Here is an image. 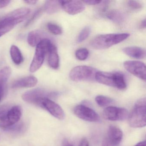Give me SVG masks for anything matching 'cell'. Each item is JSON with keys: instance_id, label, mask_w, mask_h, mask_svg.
Returning a JSON list of instances; mask_svg holds the SVG:
<instances>
[{"instance_id": "6da1fadb", "label": "cell", "mask_w": 146, "mask_h": 146, "mask_svg": "<svg viewBox=\"0 0 146 146\" xmlns=\"http://www.w3.org/2000/svg\"><path fill=\"white\" fill-rule=\"evenodd\" d=\"M30 13L26 7L19 8L0 20V37L13 29L17 25L25 20Z\"/></svg>"}, {"instance_id": "7a4b0ae2", "label": "cell", "mask_w": 146, "mask_h": 146, "mask_svg": "<svg viewBox=\"0 0 146 146\" xmlns=\"http://www.w3.org/2000/svg\"><path fill=\"white\" fill-rule=\"evenodd\" d=\"M129 36V34L127 33L100 35L94 38L90 44L95 49H107L122 42L127 39Z\"/></svg>"}, {"instance_id": "3957f363", "label": "cell", "mask_w": 146, "mask_h": 146, "mask_svg": "<svg viewBox=\"0 0 146 146\" xmlns=\"http://www.w3.org/2000/svg\"><path fill=\"white\" fill-rule=\"evenodd\" d=\"M146 98H142L137 101L128 116L129 124L131 127L137 128L146 126Z\"/></svg>"}, {"instance_id": "277c9868", "label": "cell", "mask_w": 146, "mask_h": 146, "mask_svg": "<svg viewBox=\"0 0 146 146\" xmlns=\"http://www.w3.org/2000/svg\"><path fill=\"white\" fill-rule=\"evenodd\" d=\"M95 79L97 82L119 90L126 88V84L124 76L119 72H97Z\"/></svg>"}, {"instance_id": "5b68a950", "label": "cell", "mask_w": 146, "mask_h": 146, "mask_svg": "<svg viewBox=\"0 0 146 146\" xmlns=\"http://www.w3.org/2000/svg\"><path fill=\"white\" fill-rule=\"evenodd\" d=\"M52 42L48 39H44L36 46L35 53L30 66V71L35 72L37 71L44 62L45 56Z\"/></svg>"}, {"instance_id": "8992f818", "label": "cell", "mask_w": 146, "mask_h": 146, "mask_svg": "<svg viewBox=\"0 0 146 146\" xmlns=\"http://www.w3.org/2000/svg\"><path fill=\"white\" fill-rule=\"evenodd\" d=\"M96 72V70L93 67L87 66H79L71 70L70 77L74 82L91 81L95 79Z\"/></svg>"}, {"instance_id": "52a82bcc", "label": "cell", "mask_w": 146, "mask_h": 146, "mask_svg": "<svg viewBox=\"0 0 146 146\" xmlns=\"http://www.w3.org/2000/svg\"><path fill=\"white\" fill-rule=\"evenodd\" d=\"M22 114V109L18 106L10 107L6 116L0 122V128L6 130L7 129L16 124L19 121Z\"/></svg>"}, {"instance_id": "ba28073f", "label": "cell", "mask_w": 146, "mask_h": 146, "mask_svg": "<svg viewBox=\"0 0 146 146\" xmlns=\"http://www.w3.org/2000/svg\"><path fill=\"white\" fill-rule=\"evenodd\" d=\"M129 114L125 108L112 106L106 108L103 111L104 118L111 121H123L128 118Z\"/></svg>"}, {"instance_id": "9c48e42d", "label": "cell", "mask_w": 146, "mask_h": 146, "mask_svg": "<svg viewBox=\"0 0 146 146\" xmlns=\"http://www.w3.org/2000/svg\"><path fill=\"white\" fill-rule=\"evenodd\" d=\"M74 113L79 118L88 122H99L100 119L95 111L84 105L76 106L74 108Z\"/></svg>"}, {"instance_id": "30bf717a", "label": "cell", "mask_w": 146, "mask_h": 146, "mask_svg": "<svg viewBox=\"0 0 146 146\" xmlns=\"http://www.w3.org/2000/svg\"><path fill=\"white\" fill-rule=\"evenodd\" d=\"M126 70L143 81H146V71L145 64L141 61L127 60L123 63Z\"/></svg>"}, {"instance_id": "8fae6325", "label": "cell", "mask_w": 146, "mask_h": 146, "mask_svg": "<svg viewBox=\"0 0 146 146\" xmlns=\"http://www.w3.org/2000/svg\"><path fill=\"white\" fill-rule=\"evenodd\" d=\"M49 94L43 90L36 88L27 91L22 96L24 101L40 107L43 99L48 98Z\"/></svg>"}, {"instance_id": "7c38bea8", "label": "cell", "mask_w": 146, "mask_h": 146, "mask_svg": "<svg viewBox=\"0 0 146 146\" xmlns=\"http://www.w3.org/2000/svg\"><path fill=\"white\" fill-rule=\"evenodd\" d=\"M40 107L46 110L53 116L60 120L64 119L65 113L62 108L49 98L43 99Z\"/></svg>"}, {"instance_id": "4fadbf2b", "label": "cell", "mask_w": 146, "mask_h": 146, "mask_svg": "<svg viewBox=\"0 0 146 146\" xmlns=\"http://www.w3.org/2000/svg\"><path fill=\"white\" fill-rule=\"evenodd\" d=\"M61 7L70 15H75L82 12L85 9L82 1H59Z\"/></svg>"}, {"instance_id": "5bb4252c", "label": "cell", "mask_w": 146, "mask_h": 146, "mask_svg": "<svg viewBox=\"0 0 146 146\" xmlns=\"http://www.w3.org/2000/svg\"><path fill=\"white\" fill-rule=\"evenodd\" d=\"M123 137V132L119 127L113 125L109 126L106 139L112 146L118 145L122 141Z\"/></svg>"}, {"instance_id": "9a60e30c", "label": "cell", "mask_w": 146, "mask_h": 146, "mask_svg": "<svg viewBox=\"0 0 146 146\" xmlns=\"http://www.w3.org/2000/svg\"><path fill=\"white\" fill-rule=\"evenodd\" d=\"M11 70L6 66L0 70V102L3 100L6 93L7 83L11 76Z\"/></svg>"}, {"instance_id": "2e32d148", "label": "cell", "mask_w": 146, "mask_h": 146, "mask_svg": "<svg viewBox=\"0 0 146 146\" xmlns=\"http://www.w3.org/2000/svg\"><path fill=\"white\" fill-rule=\"evenodd\" d=\"M37 82L38 80L35 77L28 76L13 82L12 84V88L14 89L32 88L36 85Z\"/></svg>"}, {"instance_id": "e0dca14e", "label": "cell", "mask_w": 146, "mask_h": 146, "mask_svg": "<svg viewBox=\"0 0 146 146\" xmlns=\"http://www.w3.org/2000/svg\"><path fill=\"white\" fill-rule=\"evenodd\" d=\"M48 63L49 66L54 69H57L59 66V57L56 47L53 44H51L48 49Z\"/></svg>"}, {"instance_id": "ac0fdd59", "label": "cell", "mask_w": 146, "mask_h": 146, "mask_svg": "<svg viewBox=\"0 0 146 146\" xmlns=\"http://www.w3.org/2000/svg\"><path fill=\"white\" fill-rule=\"evenodd\" d=\"M123 51L126 55L134 58L141 59L146 57L145 50L139 47H127L124 48Z\"/></svg>"}, {"instance_id": "d6986e66", "label": "cell", "mask_w": 146, "mask_h": 146, "mask_svg": "<svg viewBox=\"0 0 146 146\" xmlns=\"http://www.w3.org/2000/svg\"><path fill=\"white\" fill-rule=\"evenodd\" d=\"M47 38L45 34L40 31H34L29 33L27 38L28 43L32 47L36 46L41 41Z\"/></svg>"}, {"instance_id": "ffe728a7", "label": "cell", "mask_w": 146, "mask_h": 146, "mask_svg": "<svg viewBox=\"0 0 146 146\" xmlns=\"http://www.w3.org/2000/svg\"><path fill=\"white\" fill-rule=\"evenodd\" d=\"M60 7L59 1H48L45 3L43 10L46 13L52 14L58 11Z\"/></svg>"}, {"instance_id": "44dd1931", "label": "cell", "mask_w": 146, "mask_h": 146, "mask_svg": "<svg viewBox=\"0 0 146 146\" xmlns=\"http://www.w3.org/2000/svg\"><path fill=\"white\" fill-rule=\"evenodd\" d=\"M11 58L14 64L20 65L24 61L23 57L20 49L15 45H13L10 49Z\"/></svg>"}, {"instance_id": "7402d4cb", "label": "cell", "mask_w": 146, "mask_h": 146, "mask_svg": "<svg viewBox=\"0 0 146 146\" xmlns=\"http://www.w3.org/2000/svg\"><path fill=\"white\" fill-rule=\"evenodd\" d=\"M107 17L110 20L118 24L122 23L124 19L123 14L117 10L111 11L107 14Z\"/></svg>"}, {"instance_id": "603a6c76", "label": "cell", "mask_w": 146, "mask_h": 146, "mask_svg": "<svg viewBox=\"0 0 146 146\" xmlns=\"http://www.w3.org/2000/svg\"><path fill=\"white\" fill-rule=\"evenodd\" d=\"M96 103L100 107L108 106L113 102V100L109 97L102 95L97 96L95 98Z\"/></svg>"}, {"instance_id": "cb8c5ba5", "label": "cell", "mask_w": 146, "mask_h": 146, "mask_svg": "<svg viewBox=\"0 0 146 146\" xmlns=\"http://www.w3.org/2000/svg\"><path fill=\"white\" fill-rule=\"evenodd\" d=\"M47 27L48 31L53 35H58L62 33V29L58 25L53 23H48L47 25Z\"/></svg>"}, {"instance_id": "d4e9b609", "label": "cell", "mask_w": 146, "mask_h": 146, "mask_svg": "<svg viewBox=\"0 0 146 146\" xmlns=\"http://www.w3.org/2000/svg\"><path fill=\"white\" fill-rule=\"evenodd\" d=\"M90 28L89 27H85L80 32L77 38L78 42H81L87 39L90 35Z\"/></svg>"}, {"instance_id": "484cf974", "label": "cell", "mask_w": 146, "mask_h": 146, "mask_svg": "<svg viewBox=\"0 0 146 146\" xmlns=\"http://www.w3.org/2000/svg\"><path fill=\"white\" fill-rule=\"evenodd\" d=\"M89 54L88 50L85 48H79L76 52V57L80 60H85L88 57Z\"/></svg>"}, {"instance_id": "4316f807", "label": "cell", "mask_w": 146, "mask_h": 146, "mask_svg": "<svg viewBox=\"0 0 146 146\" xmlns=\"http://www.w3.org/2000/svg\"><path fill=\"white\" fill-rule=\"evenodd\" d=\"M128 6L134 10H138L142 7V4L137 1H128Z\"/></svg>"}, {"instance_id": "83f0119b", "label": "cell", "mask_w": 146, "mask_h": 146, "mask_svg": "<svg viewBox=\"0 0 146 146\" xmlns=\"http://www.w3.org/2000/svg\"><path fill=\"white\" fill-rule=\"evenodd\" d=\"M42 10H43L42 9H38V10H37V11L34 13L33 16L31 17V18L29 20V21L27 22V23H26L25 26V27H27V26H29L32 23H33L36 19H37V18L40 16V15L42 13Z\"/></svg>"}, {"instance_id": "f1b7e54d", "label": "cell", "mask_w": 146, "mask_h": 146, "mask_svg": "<svg viewBox=\"0 0 146 146\" xmlns=\"http://www.w3.org/2000/svg\"><path fill=\"white\" fill-rule=\"evenodd\" d=\"M23 128V123H17L16 124L11 126L7 129L6 131H13V132H20Z\"/></svg>"}, {"instance_id": "f546056e", "label": "cell", "mask_w": 146, "mask_h": 146, "mask_svg": "<svg viewBox=\"0 0 146 146\" xmlns=\"http://www.w3.org/2000/svg\"><path fill=\"white\" fill-rule=\"evenodd\" d=\"M110 1H101V3H100L99 10L102 13H105L106 11L108 9V7L110 5Z\"/></svg>"}, {"instance_id": "4dcf8cb0", "label": "cell", "mask_w": 146, "mask_h": 146, "mask_svg": "<svg viewBox=\"0 0 146 146\" xmlns=\"http://www.w3.org/2000/svg\"><path fill=\"white\" fill-rule=\"evenodd\" d=\"M82 2L86 5H99L101 1H96V0H86V1H83Z\"/></svg>"}, {"instance_id": "1f68e13d", "label": "cell", "mask_w": 146, "mask_h": 146, "mask_svg": "<svg viewBox=\"0 0 146 146\" xmlns=\"http://www.w3.org/2000/svg\"><path fill=\"white\" fill-rule=\"evenodd\" d=\"M11 1H0V9L4 8L8 5Z\"/></svg>"}, {"instance_id": "d6a6232c", "label": "cell", "mask_w": 146, "mask_h": 146, "mask_svg": "<svg viewBox=\"0 0 146 146\" xmlns=\"http://www.w3.org/2000/svg\"><path fill=\"white\" fill-rule=\"evenodd\" d=\"M79 146H89V143L87 139L83 138L79 143Z\"/></svg>"}, {"instance_id": "836d02e7", "label": "cell", "mask_w": 146, "mask_h": 146, "mask_svg": "<svg viewBox=\"0 0 146 146\" xmlns=\"http://www.w3.org/2000/svg\"><path fill=\"white\" fill-rule=\"evenodd\" d=\"M24 2L28 5H35L36 4L37 1L36 0H27V1H24Z\"/></svg>"}, {"instance_id": "e575fe53", "label": "cell", "mask_w": 146, "mask_h": 146, "mask_svg": "<svg viewBox=\"0 0 146 146\" xmlns=\"http://www.w3.org/2000/svg\"><path fill=\"white\" fill-rule=\"evenodd\" d=\"M62 146H73L71 143H70L68 141V140H66V139H64L63 141V144H62Z\"/></svg>"}, {"instance_id": "d590c367", "label": "cell", "mask_w": 146, "mask_h": 146, "mask_svg": "<svg viewBox=\"0 0 146 146\" xmlns=\"http://www.w3.org/2000/svg\"><path fill=\"white\" fill-rule=\"evenodd\" d=\"M140 27L141 29H145L146 28V19H145L142 21L141 25H140Z\"/></svg>"}, {"instance_id": "8d00e7d4", "label": "cell", "mask_w": 146, "mask_h": 146, "mask_svg": "<svg viewBox=\"0 0 146 146\" xmlns=\"http://www.w3.org/2000/svg\"><path fill=\"white\" fill-rule=\"evenodd\" d=\"M135 146H146V141H143L137 143Z\"/></svg>"}, {"instance_id": "74e56055", "label": "cell", "mask_w": 146, "mask_h": 146, "mask_svg": "<svg viewBox=\"0 0 146 146\" xmlns=\"http://www.w3.org/2000/svg\"><path fill=\"white\" fill-rule=\"evenodd\" d=\"M102 146H112L108 141L107 139H106V140L103 142Z\"/></svg>"}]
</instances>
